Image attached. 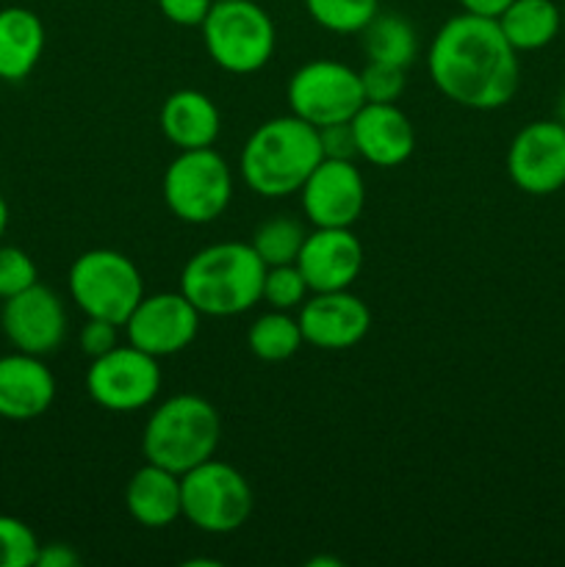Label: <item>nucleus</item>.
<instances>
[{
	"label": "nucleus",
	"mask_w": 565,
	"mask_h": 567,
	"mask_svg": "<svg viewBox=\"0 0 565 567\" xmlns=\"http://www.w3.org/2000/svg\"><path fill=\"white\" fill-rule=\"evenodd\" d=\"M427 70L443 97L471 111L502 109L521 81L518 50L499 20L469 11L443 22L427 53Z\"/></svg>",
	"instance_id": "1"
},
{
	"label": "nucleus",
	"mask_w": 565,
	"mask_h": 567,
	"mask_svg": "<svg viewBox=\"0 0 565 567\" xmlns=\"http://www.w3.org/2000/svg\"><path fill=\"white\" fill-rule=\"evenodd\" d=\"M321 158L319 127L288 114L255 127L244 142L238 169L249 192L280 199L297 194Z\"/></svg>",
	"instance_id": "2"
},
{
	"label": "nucleus",
	"mask_w": 565,
	"mask_h": 567,
	"mask_svg": "<svg viewBox=\"0 0 565 567\" xmlns=\"http://www.w3.org/2000/svg\"><path fill=\"white\" fill-rule=\"evenodd\" d=\"M264 275L266 264L253 244L222 241L188 258L181 271V291L199 316L230 319L260 302Z\"/></svg>",
	"instance_id": "3"
},
{
	"label": "nucleus",
	"mask_w": 565,
	"mask_h": 567,
	"mask_svg": "<svg viewBox=\"0 0 565 567\" xmlns=\"http://www.w3.org/2000/svg\"><path fill=\"white\" fill-rule=\"evenodd\" d=\"M222 441V419L208 399L177 393L150 413L142 435L147 463L183 476L210 460Z\"/></svg>",
	"instance_id": "4"
},
{
	"label": "nucleus",
	"mask_w": 565,
	"mask_h": 567,
	"mask_svg": "<svg viewBox=\"0 0 565 567\" xmlns=\"http://www.w3.org/2000/svg\"><path fill=\"white\" fill-rule=\"evenodd\" d=\"M199 28L208 59L230 75H253L275 55V22L255 0H216Z\"/></svg>",
	"instance_id": "5"
},
{
	"label": "nucleus",
	"mask_w": 565,
	"mask_h": 567,
	"mask_svg": "<svg viewBox=\"0 0 565 567\" xmlns=\"http://www.w3.org/2000/svg\"><path fill=\"white\" fill-rule=\"evenodd\" d=\"M70 297L86 319L125 324L144 297L142 271L116 249H89L70 266Z\"/></svg>",
	"instance_id": "6"
},
{
	"label": "nucleus",
	"mask_w": 565,
	"mask_h": 567,
	"mask_svg": "<svg viewBox=\"0 0 565 567\" xmlns=\"http://www.w3.org/2000/svg\"><path fill=\"white\" fill-rule=\"evenodd\" d=\"M183 518L205 535H230L253 513V487L233 465L210 457L181 476Z\"/></svg>",
	"instance_id": "7"
},
{
	"label": "nucleus",
	"mask_w": 565,
	"mask_h": 567,
	"mask_svg": "<svg viewBox=\"0 0 565 567\" xmlns=\"http://www.w3.org/2000/svg\"><path fill=\"white\" fill-rule=\"evenodd\" d=\"M161 192L172 216L186 225H208L230 205L233 172L214 147L181 150L166 166Z\"/></svg>",
	"instance_id": "8"
},
{
	"label": "nucleus",
	"mask_w": 565,
	"mask_h": 567,
	"mask_svg": "<svg viewBox=\"0 0 565 567\" xmlns=\"http://www.w3.org/2000/svg\"><path fill=\"white\" fill-rule=\"evenodd\" d=\"M286 97L291 114L314 127L349 122L366 103L360 72L332 59H316L299 66L288 81Z\"/></svg>",
	"instance_id": "9"
},
{
	"label": "nucleus",
	"mask_w": 565,
	"mask_h": 567,
	"mask_svg": "<svg viewBox=\"0 0 565 567\" xmlns=\"http://www.w3.org/2000/svg\"><path fill=\"white\" fill-rule=\"evenodd\" d=\"M86 391L97 408L109 413H133L155 402L161 391L158 358L131 347H114L92 360Z\"/></svg>",
	"instance_id": "10"
},
{
	"label": "nucleus",
	"mask_w": 565,
	"mask_h": 567,
	"mask_svg": "<svg viewBox=\"0 0 565 567\" xmlns=\"http://www.w3.org/2000/svg\"><path fill=\"white\" fill-rule=\"evenodd\" d=\"M507 175L521 192L548 197L565 186V125L537 120L521 127L507 150Z\"/></svg>",
	"instance_id": "11"
},
{
	"label": "nucleus",
	"mask_w": 565,
	"mask_h": 567,
	"mask_svg": "<svg viewBox=\"0 0 565 567\" xmlns=\"http://www.w3.org/2000/svg\"><path fill=\"white\" fill-rule=\"evenodd\" d=\"M127 341L153 358H170L192 347L199 332V310L183 291L144 293L125 321Z\"/></svg>",
	"instance_id": "12"
},
{
	"label": "nucleus",
	"mask_w": 565,
	"mask_h": 567,
	"mask_svg": "<svg viewBox=\"0 0 565 567\" xmlns=\"http://www.w3.org/2000/svg\"><path fill=\"white\" fill-rule=\"evenodd\" d=\"M0 327L17 352L44 354L55 352L66 336V310L53 288L33 282L25 291L3 299Z\"/></svg>",
	"instance_id": "13"
},
{
	"label": "nucleus",
	"mask_w": 565,
	"mask_h": 567,
	"mask_svg": "<svg viewBox=\"0 0 565 567\" xmlns=\"http://www.w3.org/2000/svg\"><path fill=\"white\" fill-rule=\"evenodd\" d=\"M299 194L314 227H352L366 208V183L355 161L321 158Z\"/></svg>",
	"instance_id": "14"
},
{
	"label": "nucleus",
	"mask_w": 565,
	"mask_h": 567,
	"mask_svg": "<svg viewBox=\"0 0 565 567\" xmlns=\"http://www.w3.org/2000/svg\"><path fill=\"white\" fill-rule=\"evenodd\" d=\"M297 321L305 343L325 352H343L358 347L369 336L371 310L363 299L343 288V291H321L305 299Z\"/></svg>",
	"instance_id": "15"
},
{
	"label": "nucleus",
	"mask_w": 565,
	"mask_h": 567,
	"mask_svg": "<svg viewBox=\"0 0 565 567\" xmlns=\"http://www.w3.org/2000/svg\"><path fill=\"white\" fill-rule=\"evenodd\" d=\"M297 266L314 293L343 291L363 269V244L352 227H316L299 249Z\"/></svg>",
	"instance_id": "16"
},
{
	"label": "nucleus",
	"mask_w": 565,
	"mask_h": 567,
	"mask_svg": "<svg viewBox=\"0 0 565 567\" xmlns=\"http://www.w3.org/2000/svg\"><path fill=\"white\" fill-rule=\"evenodd\" d=\"M358 155L380 169L404 164L415 150V127L397 103H363L352 116Z\"/></svg>",
	"instance_id": "17"
},
{
	"label": "nucleus",
	"mask_w": 565,
	"mask_h": 567,
	"mask_svg": "<svg viewBox=\"0 0 565 567\" xmlns=\"http://www.w3.org/2000/svg\"><path fill=\"white\" fill-rule=\"evenodd\" d=\"M55 377L39 354L17 352L0 358V419L33 421L50 410Z\"/></svg>",
	"instance_id": "18"
},
{
	"label": "nucleus",
	"mask_w": 565,
	"mask_h": 567,
	"mask_svg": "<svg viewBox=\"0 0 565 567\" xmlns=\"http://www.w3.org/2000/svg\"><path fill=\"white\" fill-rule=\"evenodd\" d=\"M161 133L177 150L214 147L222 131V116L214 100L197 89H181L164 100L158 114Z\"/></svg>",
	"instance_id": "19"
},
{
	"label": "nucleus",
	"mask_w": 565,
	"mask_h": 567,
	"mask_svg": "<svg viewBox=\"0 0 565 567\" xmlns=\"http://www.w3.org/2000/svg\"><path fill=\"white\" fill-rule=\"evenodd\" d=\"M125 507L136 524L166 529L183 515L181 476L161 465H142L125 487Z\"/></svg>",
	"instance_id": "20"
},
{
	"label": "nucleus",
	"mask_w": 565,
	"mask_h": 567,
	"mask_svg": "<svg viewBox=\"0 0 565 567\" xmlns=\"http://www.w3.org/2000/svg\"><path fill=\"white\" fill-rule=\"evenodd\" d=\"M44 53V25L22 6L0 9V81H22Z\"/></svg>",
	"instance_id": "21"
},
{
	"label": "nucleus",
	"mask_w": 565,
	"mask_h": 567,
	"mask_svg": "<svg viewBox=\"0 0 565 567\" xmlns=\"http://www.w3.org/2000/svg\"><path fill=\"white\" fill-rule=\"evenodd\" d=\"M496 20L507 42L518 53H530L557 39L563 28V9L554 0H513Z\"/></svg>",
	"instance_id": "22"
},
{
	"label": "nucleus",
	"mask_w": 565,
	"mask_h": 567,
	"mask_svg": "<svg viewBox=\"0 0 565 567\" xmlns=\"http://www.w3.org/2000/svg\"><path fill=\"white\" fill-rule=\"evenodd\" d=\"M360 42H363L369 61H382V64H397L408 70L413 64L415 53H419V39H415V28L402 14H380L377 11L374 20L360 31Z\"/></svg>",
	"instance_id": "23"
},
{
	"label": "nucleus",
	"mask_w": 565,
	"mask_h": 567,
	"mask_svg": "<svg viewBox=\"0 0 565 567\" xmlns=\"http://www.w3.org/2000/svg\"><path fill=\"white\" fill-rule=\"evenodd\" d=\"M305 338L299 321L288 310H269L258 316L247 332V347L264 363H282L302 349Z\"/></svg>",
	"instance_id": "24"
},
{
	"label": "nucleus",
	"mask_w": 565,
	"mask_h": 567,
	"mask_svg": "<svg viewBox=\"0 0 565 567\" xmlns=\"http://www.w3.org/2000/svg\"><path fill=\"white\" fill-rule=\"evenodd\" d=\"M308 230L299 219L294 216H275L258 225L253 233V249L266 266H282V264H297L299 249H302Z\"/></svg>",
	"instance_id": "25"
},
{
	"label": "nucleus",
	"mask_w": 565,
	"mask_h": 567,
	"mask_svg": "<svg viewBox=\"0 0 565 567\" xmlns=\"http://www.w3.org/2000/svg\"><path fill=\"white\" fill-rule=\"evenodd\" d=\"M316 25L332 33H360L380 11V0H305Z\"/></svg>",
	"instance_id": "26"
},
{
	"label": "nucleus",
	"mask_w": 565,
	"mask_h": 567,
	"mask_svg": "<svg viewBox=\"0 0 565 567\" xmlns=\"http://www.w3.org/2000/svg\"><path fill=\"white\" fill-rule=\"evenodd\" d=\"M308 282H305L302 271L297 264L282 266H266L264 275V299L271 310H294L305 302L308 297Z\"/></svg>",
	"instance_id": "27"
},
{
	"label": "nucleus",
	"mask_w": 565,
	"mask_h": 567,
	"mask_svg": "<svg viewBox=\"0 0 565 567\" xmlns=\"http://www.w3.org/2000/svg\"><path fill=\"white\" fill-rule=\"evenodd\" d=\"M39 546L31 526L11 515H0V567H33Z\"/></svg>",
	"instance_id": "28"
},
{
	"label": "nucleus",
	"mask_w": 565,
	"mask_h": 567,
	"mask_svg": "<svg viewBox=\"0 0 565 567\" xmlns=\"http://www.w3.org/2000/svg\"><path fill=\"white\" fill-rule=\"evenodd\" d=\"M404 66L382 64V61H369L360 70V86H363L366 103H397L404 92Z\"/></svg>",
	"instance_id": "29"
},
{
	"label": "nucleus",
	"mask_w": 565,
	"mask_h": 567,
	"mask_svg": "<svg viewBox=\"0 0 565 567\" xmlns=\"http://www.w3.org/2000/svg\"><path fill=\"white\" fill-rule=\"evenodd\" d=\"M33 282H39V271L31 255L20 247H0V299L25 291Z\"/></svg>",
	"instance_id": "30"
},
{
	"label": "nucleus",
	"mask_w": 565,
	"mask_h": 567,
	"mask_svg": "<svg viewBox=\"0 0 565 567\" xmlns=\"http://www.w3.org/2000/svg\"><path fill=\"white\" fill-rule=\"evenodd\" d=\"M321 155L332 161H355L358 158V144H355L352 120L349 122H332V125L319 127Z\"/></svg>",
	"instance_id": "31"
},
{
	"label": "nucleus",
	"mask_w": 565,
	"mask_h": 567,
	"mask_svg": "<svg viewBox=\"0 0 565 567\" xmlns=\"http://www.w3.org/2000/svg\"><path fill=\"white\" fill-rule=\"evenodd\" d=\"M116 327L114 321L105 319H89L81 330V352L86 354L89 360L100 358V354L111 352L114 347H120V338H116Z\"/></svg>",
	"instance_id": "32"
},
{
	"label": "nucleus",
	"mask_w": 565,
	"mask_h": 567,
	"mask_svg": "<svg viewBox=\"0 0 565 567\" xmlns=\"http://www.w3.org/2000/svg\"><path fill=\"white\" fill-rule=\"evenodd\" d=\"M216 0H158V9L172 25L199 28Z\"/></svg>",
	"instance_id": "33"
},
{
	"label": "nucleus",
	"mask_w": 565,
	"mask_h": 567,
	"mask_svg": "<svg viewBox=\"0 0 565 567\" xmlns=\"http://www.w3.org/2000/svg\"><path fill=\"white\" fill-rule=\"evenodd\" d=\"M39 567H75L81 565V554L75 551L66 543H48V546H39Z\"/></svg>",
	"instance_id": "34"
},
{
	"label": "nucleus",
	"mask_w": 565,
	"mask_h": 567,
	"mask_svg": "<svg viewBox=\"0 0 565 567\" xmlns=\"http://www.w3.org/2000/svg\"><path fill=\"white\" fill-rule=\"evenodd\" d=\"M458 3L463 6V11H469V14L493 17V20H496L513 0H458Z\"/></svg>",
	"instance_id": "35"
},
{
	"label": "nucleus",
	"mask_w": 565,
	"mask_h": 567,
	"mask_svg": "<svg viewBox=\"0 0 565 567\" xmlns=\"http://www.w3.org/2000/svg\"><path fill=\"white\" fill-rule=\"evenodd\" d=\"M6 227H9V205H6L3 194H0V238H3Z\"/></svg>",
	"instance_id": "36"
},
{
	"label": "nucleus",
	"mask_w": 565,
	"mask_h": 567,
	"mask_svg": "<svg viewBox=\"0 0 565 567\" xmlns=\"http://www.w3.org/2000/svg\"><path fill=\"white\" fill-rule=\"evenodd\" d=\"M557 122H563L565 125V92L559 94V100H557Z\"/></svg>",
	"instance_id": "37"
},
{
	"label": "nucleus",
	"mask_w": 565,
	"mask_h": 567,
	"mask_svg": "<svg viewBox=\"0 0 565 567\" xmlns=\"http://www.w3.org/2000/svg\"><path fill=\"white\" fill-rule=\"evenodd\" d=\"M563 25H565V3H563Z\"/></svg>",
	"instance_id": "38"
}]
</instances>
